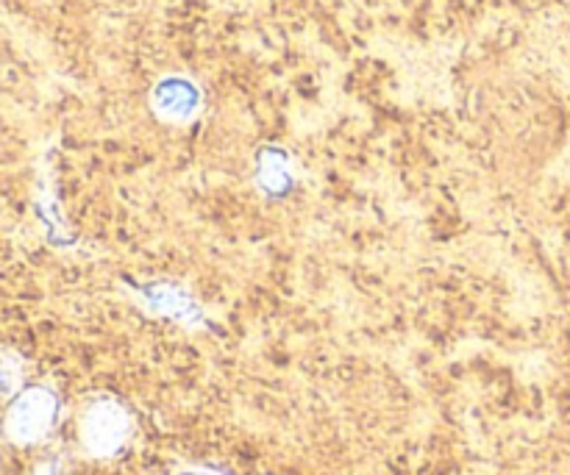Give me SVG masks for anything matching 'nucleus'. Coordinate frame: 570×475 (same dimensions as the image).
Wrapping results in <instances>:
<instances>
[{"label": "nucleus", "instance_id": "f257e3e1", "mask_svg": "<svg viewBox=\"0 0 570 475\" xmlns=\"http://www.w3.org/2000/svg\"><path fill=\"white\" fill-rule=\"evenodd\" d=\"M78 437L83 451L95 459H109L131 437V417L117 400L100 398L83 409L78 423Z\"/></svg>", "mask_w": 570, "mask_h": 475}, {"label": "nucleus", "instance_id": "39448f33", "mask_svg": "<svg viewBox=\"0 0 570 475\" xmlns=\"http://www.w3.org/2000/svg\"><path fill=\"white\" fill-rule=\"evenodd\" d=\"M33 475H65V465H61L59 459H48L42 462V465H37Z\"/></svg>", "mask_w": 570, "mask_h": 475}, {"label": "nucleus", "instance_id": "7ed1b4c3", "mask_svg": "<svg viewBox=\"0 0 570 475\" xmlns=\"http://www.w3.org/2000/svg\"><path fill=\"white\" fill-rule=\"evenodd\" d=\"M150 106L165 122H187L200 109V92L189 78L167 76L150 92Z\"/></svg>", "mask_w": 570, "mask_h": 475}, {"label": "nucleus", "instance_id": "f03ea898", "mask_svg": "<svg viewBox=\"0 0 570 475\" xmlns=\"http://www.w3.org/2000/svg\"><path fill=\"white\" fill-rule=\"evenodd\" d=\"M56 420V395L50 389L31 387L11 400L3 432L14 445H33L48 437Z\"/></svg>", "mask_w": 570, "mask_h": 475}, {"label": "nucleus", "instance_id": "20e7f679", "mask_svg": "<svg viewBox=\"0 0 570 475\" xmlns=\"http://www.w3.org/2000/svg\"><path fill=\"white\" fill-rule=\"evenodd\" d=\"M22 384V362L11 350H0V398L17 395Z\"/></svg>", "mask_w": 570, "mask_h": 475}]
</instances>
